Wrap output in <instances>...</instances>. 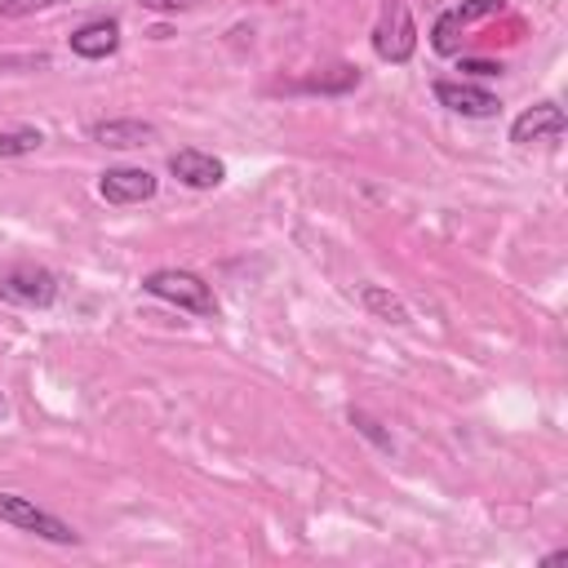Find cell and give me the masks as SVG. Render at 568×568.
Instances as JSON below:
<instances>
[{"label":"cell","mask_w":568,"mask_h":568,"mask_svg":"<svg viewBox=\"0 0 568 568\" xmlns=\"http://www.w3.org/2000/svg\"><path fill=\"white\" fill-rule=\"evenodd\" d=\"M142 288H146L151 297H160V302L178 306V311H191V315H204V320H213V315H217V297H213V288H209L195 271L160 266V271H151V275L142 280Z\"/></svg>","instance_id":"cell-1"},{"label":"cell","mask_w":568,"mask_h":568,"mask_svg":"<svg viewBox=\"0 0 568 568\" xmlns=\"http://www.w3.org/2000/svg\"><path fill=\"white\" fill-rule=\"evenodd\" d=\"M0 297L13 306H53L58 275L36 262H9V266H0Z\"/></svg>","instance_id":"cell-2"},{"label":"cell","mask_w":568,"mask_h":568,"mask_svg":"<svg viewBox=\"0 0 568 568\" xmlns=\"http://www.w3.org/2000/svg\"><path fill=\"white\" fill-rule=\"evenodd\" d=\"M0 519L13 524V528H22V532H36L44 541H58V546H75L80 541V532L67 519L40 510L31 497H18V493H0Z\"/></svg>","instance_id":"cell-3"},{"label":"cell","mask_w":568,"mask_h":568,"mask_svg":"<svg viewBox=\"0 0 568 568\" xmlns=\"http://www.w3.org/2000/svg\"><path fill=\"white\" fill-rule=\"evenodd\" d=\"M417 49V27H413V13L404 0H390L382 22L373 27V53L382 62H408Z\"/></svg>","instance_id":"cell-4"},{"label":"cell","mask_w":568,"mask_h":568,"mask_svg":"<svg viewBox=\"0 0 568 568\" xmlns=\"http://www.w3.org/2000/svg\"><path fill=\"white\" fill-rule=\"evenodd\" d=\"M501 9H506V0H462V4L444 9V13L435 18V31H430L435 53H457V49H462V27H466V22H479V18H493V13H501Z\"/></svg>","instance_id":"cell-5"},{"label":"cell","mask_w":568,"mask_h":568,"mask_svg":"<svg viewBox=\"0 0 568 568\" xmlns=\"http://www.w3.org/2000/svg\"><path fill=\"white\" fill-rule=\"evenodd\" d=\"M435 102L457 111V115H470V120H488V115L501 111L497 93H488V89H479L470 80H435Z\"/></svg>","instance_id":"cell-6"},{"label":"cell","mask_w":568,"mask_h":568,"mask_svg":"<svg viewBox=\"0 0 568 568\" xmlns=\"http://www.w3.org/2000/svg\"><path fill=\"white\" fill-rule=\"evenodd\" d=\"M155 173L151 169H133V164H120V169H106L98 178V195L106 204H142L155 195Z\"/></svg>","instance_id":"cell-7"},{"label":"cell","mask_w":568,"mask_h":568,"mask_svg":"<svg viewBox=\"0 0 568 568\" xmlns=\"http://www.w3.org/2000/svg\"><path fill=\"white\" fill-rule=\"evenodd\" d=\"M169 173H173L182 186H191V191H213V186H222L226 164H222L217 155H209V151L182 146V151L169 155Z\"/></svg>","instance_id":"cell-8"},{"label":"cell","mask_w":568,"mask_h":568,"mask_svg":"<svg viewBox=\"0 0 568 568\" xmlns=\"http://www.w3.org/2000/svg\"><path fill=\"white\" fill-rule=\"evenodd\" d=\"M564 129H568L564 111H559L555 102H537V106H528V111H519V115H515V124H510V142H515V146L555 142Z\"/></svg>","instance_id":"cell-9"},{"label":"cell","mask_w":568,"mask_h":568,"mask_svg":"<svg viewBox=\"0 0 568 568\" xmlns=\"http://www.w3.org/2000/svg\"><path fill=\"white\" fill-rule=\"evenodd\" d=\"M115 49H120V22L115 18H93V22L71 31V53L75 58L98 62V58H111Z\"/></svg>","instance_id":"cell-10"},{"label":"cell","mask_w":568,"mask_h":568,"mask_svg":"<svg viewBox=\"0 0 568 568\" xmlns=\"http://www.w3.org/2000/svg\"><path fill=\"white\" fill-rule=\"evenodd\" d=\"M89 138L98 146H111V151H133V146L155 142V124H146V120H98V124H89Z\"/></svg>","instance_id":"cell-11"},{"label":"cell","mask_w":568,"mask_h":568,"mask_svg":"<svg viewBox=\"0 0 568 568\" xmlns=\"http://www.w3.org/2000/svg\"><path fill=\"white\" fill-rule=\"evenodd\" d=\"M359 302H364L368 315H377V320H386V324H408V320H413L408 306H404V297H395V293L382 288V284H364V288H359Z\"/></svg>","instance_id":"cell-12"},{"label":"cell","mask_w":568,"mask_h":568,"mask_svg":"<svg viewBox=\"0 0 568 568\" xmlns=\"http://www.w3.org/2000/svg\"><path fill=\"white\" fill-rule=\"evenodd\" d=\"M40 142H44L40 129H4V133H0V160H9V155H31Z\"/></svg>","instance_id":"cell-13"},{"label":"cell","mask_w":568,"mask_h":568,"mask_svg":"<svg viewBox=\"0 0 568 568\" xmlns=\"http://www.w3.org/2000/svg\"><path fill=\"white\" fill-rule=\"evenodd\" d=\"M67 0H0V18H27V13H44V9H58Z\"/></svg>","instance_id":"cell-14"},{"label":"cell","mask_w":568,"mask_h":568,"mask_svg":"<svg viewBox=\"0 0 568 568\" xmlns=\"http://www.w3.org/2000/svg\"><path fill=\"white\" fill-rule=\"evenodd\" d=\"M337 75H315V80H306V89H351V84H359V71L355 67H333Z\"/></svg>","instance_id":"cell-15"},{"label":"cell","mask_w":568,"mask_h":568,"mask_svg":"<svg viewBox=\"0 0 568 568\" xmlns=\"http://www.w3.org/2000/svg\"><path fill=\"white\" fill-rule=\"evenodd\" d=\"M351 426H359V430H364V435H368V439H373V444H377L382 453H390V448H395V444H390V435H382V430H377V422H373L368 413L351 408Z\"/></svg>","instance_id":"cell-16"},{"label":"cell","mask_w":568,"mask_h":568,"mask_svg":"<svg viewBox=\"0 0 568 568\" xmlns=\"http://www.w3.org/2000/svg\"><path fill=\"white\" fill-rule=\"evenodd\" d=\"M462 71H466V75H479V80H493V75H501L506 67H501V62H484V58H462Z\"/></svg>","instance_id":"cell-17"},{"label":"cell","mask_w":568,"mask_h":568,"mask_svg":"<svg viewBox=\"0 0 568 568\" xmlns=\"http://www.w3.org/2000/svg\"><path fill=\"white\" fill-rule=\"evenodd\" d=\"M142 9H155V13H178V9H191L195 0H138Z\"/></svg>","instance_id":"cell-18"},{"label":"cell","mask_w":568,"mask_h":568,"mask_svg":"<svg viewBox=\"0 0 568 568\" xmlns=\"http://www.w3.org/2000/svg\"><path fill=\"white\" fill-rule=\"evenodd\" d=\"M4 413H9V404H4V395H0V417H4Z\"/></svg>","instance_id":"cell-19"}]
</instances>
